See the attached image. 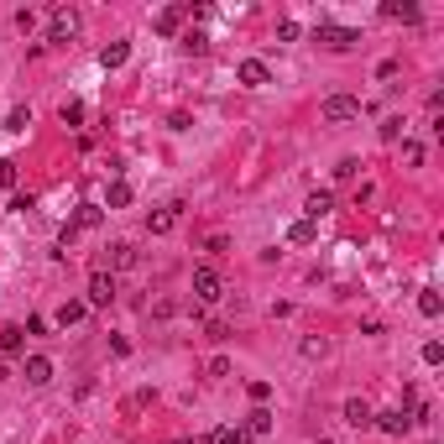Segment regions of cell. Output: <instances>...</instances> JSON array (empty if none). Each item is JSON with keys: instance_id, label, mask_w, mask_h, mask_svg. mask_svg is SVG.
<instances>
[{"instance_id": "obj_1", "label": "cell", "mask_w": 444, "mask_h": 444, "mask_svg": "<svg viewBox=\"0 0 444 444\" xmlns=\"http://www.w3.org/2000/svg\"><path fill=\"white\" fill-rule=\"evenodd\" d=\"M314 42H325L329 52H345V47H356V42H361V32H356V26H334V21H319V26H314Z\"/></svg>"}, {"instance_id": "obj_2", "label": "cell", "mask_w": 444, "mask_h": 444, "mask_svg": "<svg viewBox=\"0 0 444 444\" xmlns=\"http://www.w3.org/2000/svg\"><path fill=\"white\" fill-rule=\"evenodd\" d=\"M74 37H78V11H69V6H58V11H52V16H47V42H74Z\"/></svg>"}, {"instance_id": "obj_3", "label": "cell", "mask_w": 444, "mask_h": 444, "mask_svg": "<svg viewBox=\"0 0 444 444\" xmlns=\"http://www.w3.org/2000/svg\"><path fill=\"white\" fill-rule=\"evenodd\" d=\"M194 298L199 303H220L225 298V282H220L214 267H194Z\"/></svg>"}, {"instance_id": "obj_4", "label": "cell", "mask_w": 444, "mask_h": 444, "mask_svg": "<svg viewBox=\"0 0 444 444\" xmlns=\"http://www.w3.org/2000/svg\"><path fill=\"white\" fill-rule=\"evenodd\" d=\"M325 120H329V126L361 120V100H356V94H329V100H325Z\"/></svg>"}, {"instance_id": "obj_5", "label": "cell", "mask_w": 444, "mask_h": 444, "mask_svg": "<svg viewBox=\"0 0 444 444\" xmlns=\"http://www.w3.org/2000/svg\"><path fill=\"white\" fill-rule=\"evenodd\" d=\"M371 428H382V434L402 439V434L413 428V413H402V408H387V413H376V419H371Z\"/></svg>"}, {"instance_id": "obj_6", "label": "cell", "mask_w": 444, "mask_h": 444, "mask_svg": "<svg viewBox=\"0 0 444 444\" xmlns=\"http://www.w3.org/2000/svg\"><path fill=\"white\" fill-rule=\"evenodd\" d=\"M235 78L246 89H262V84H272V69H267L262 58H246V63H235Z\"/></svg>"}, {"instance_id": "obj_7", "label": "cell", "mask_w": 444, "mask_h": 444, "mask_svg": "<svg viewBox=\"0 0 444 444\" xmlns=\"http://www.w3.org/2000/svg\"><path fill=\"white\" fill-rule=\"evenodd\" d=\"M89 303H94V308H110V303H115V277H110V272H94V277H89Z\"/></svg>"}, {"instance_id": "obj_8", "label": "cell", "mask_w": 444, "mask_h": 444, "mask_svg": "<svg viewBox=\"0 0 444 444\" xmlns=\"http://www.w3.org/2000/svg\"><path fill=\"white\" fill-rule=\"evenodd\" d=\"M178 214H183V204L173 199V204H163L157 214H146V230H152V235H168L173 225H178Z\"/></svg>"}, {"instance_id": "obj_9", "label": "cell", "mask_w": 444, "mask_h": 444, "mask_svg": "<svg viewBox=\"0 0 444 444\" xmlns=\"http://www.w3.org/2000/svg\"><path fill=\"white\" fill-rule=\"evenodd\" d=\"M371 419H376V408H371L366 397H351V402H345V423H351V428H371Z\"/></svg>"}, {"instance_id": "obj_10", "label": "cell", "mask_w": 444, "mask_h": 444, "mask_svg": "<svg viewBox=\"0 0 444 444\" xmlns=\"http://www.w3.org/2000/svg\"><path fill=\"white\" fill-rule=\"evenodd\" d=\"M334 209V194H329V188H319V194H308V204H303V220H325V214Z\"/></svg>"}, {"instance_id": "obj_11", "label": "cell", "mask_w": 444, "mask_h": 444, "mask_svg": "<svg viewBox=\"0 0 444 444\" xmlns=\"http://www.w3.org/2000/svg\"><path fill=\"white\" fill-rule=\"evenodd\" d=\"M21 376H26L32 387H47V382H52V361H47V356H26V371H21Z\"/></svg>"}, {"instance_id": "obj_12", "label": "cell", "mask_w": 444, "mask_h": 444, "mask_svg": "<svg viewBox=\"0 0 444 444\" xmlns=\"http://www.w3.org/2000/svg\"><path fill=\"white\" fill-rule=\"evenodd\" d=\"M105 262H110V272H126V267L136 262V246H131V240H115V246L105 251Z\"/></svg>"}, {"instance_id": "obj_13", "label": "cell", "mask_w": 444, "mask_h": 444, "mask_svg": "<svg viewBox=\"0 0 444 444\" xmlns=\"http://www.w3.org/2000/svg\"><path fill=\"white\" fill-rule=\"evenodd\" d=\"M240 428H246V434H251V439H262V434H272V413H267V408H251V413H246V423H240Z\"/></svg>"}, {"instance_id": "obj_14", "label": "cell", "mask_w": 444, "mask_h": 444, "mask_svg": "<svg viewBox=\"0 0 444 444\" xmlns=\"http://www.w3.org/2000/svg\"><path fill=\"white\" fill-rule=\"evenodd\" d=\"M288 240H293V246H314V240H319V225H314V220H293V225H288Z\"/></svg>"}, {"instance_id": "obj_15", "label": "cell", "mask_w": 444, "mask_h": 444, "mask_svg": "<svg viewBox=\"0 0 444 444\" xmlns=\"http://www.w3.org/2000/svg\"><path fill=\"white\" fill-rule=\"evenodd\" d=\"M21 345H26V329H21V325H6V329H0V356H21Z\"/></svg>"}, {"instance_id": "obj_16", "label": "cell", "mask_w": 444, "mask_h": 444, "mask_svg": "<svg viewBox=\"0 0 444 444\" xmlns=\"http://www.w3.org/2000/svg\"><path fill=\"white\" fill-rule=\"evenodd\" d=\"M382 16H392V21H419L423 11L413 6V0H387V6H382Z\"/></svg>"}, {"instance_id": "obj_17", "label": "cell", "mask_w": 444, "mask_h": 444, "mask_svg": "<svg viewBox=\"0 0 444 444\" xmlns=\"http://www.w3.org/2000/svg\"><path fill=\"white\" fill-rule=\"evenodd\" d=\"M209 444H251V434H246L240 423H220V428L209 434Z\"/></svg>"}, {"instance_id": "obj_18", "label": "cell", "mask_w": 444, "mask_h": 444, "mask_svg": "<svg viewBox=\"0 0 444 444\" xmlns=\"http://www.w3.org/2000/svg\"><path fill=\"white\" fill-rule=\"evenodd\" d=\"M157 32H163V37H173V32H178V26H183V6H168V11H157Z\"/></svg>"}, {"instance_id": "obj_19", "label": "cell", "mask_w": 444, "mask_h": 444, "mask_svg": "<svg viewBox=\"0 0 444 444\" xmlns=\"http://www.w3.org/2000/svg\"><path fill=\"white\" fill-rule=\"evenodd\" d=\"M126 58H131V42H110V47H100V69H120Z\"/></svg>"}, {"instance_id": "obj_20", "label": "cell", "mask_w": 444, "mask_h": 444, "mask_svg": "<svg viewBox=\"0 0 444 444\" xmlns=\"http://www.w3.org/2000/svg\"><path fill=\"white\" fill-rule=\"evenodd\" d=\"M100 220H105V214H100V204H78V214H74L69 225H74V230H94Z\"/></svg>"}, {"instance_id": "obj_21", "label": "cell", "mask_w": 444, "mask_h": 444, "mask_svg": "<svg viewBox=\"0 0 444 444\" xmlns=\"http://www.w3.org/2000/svg\"><path fill=\"white\" fill-rule=\"evenodd\" d=\"M419 314H423V319H439V314H444V298H439L434 288H423V293H419Z\"/></svg>"}, {"instance_id": "obj_22", "label": "cell", "mask_w": 444, "mask_h": 444, "mask_svg": "<svg viewBox=\"0 0 444 444\" xmlns=\"http://www.w3.org/2000/svg\"><path fill=\"white\" fill-rule=\"evenodd\" d=\"M32 126V105H16V110L6 115V131H26Z\"/></svg>"}, {"instance_id": "obj_23", "label": "cell", "mask_w": 444, "mask_h": 444, "mask_svg": "<svg viewBox=\"0 0 444 444\" xmlns=\"http://www.w3.org/2000/svg\"><path fill=\"white\" fill-rule=\"evenodd\" d=\"M84 308H89V303H63V308H58V325H63V329L78 325V319H84Z\"/></svg>"}, {"instance_id": "obj_24", "label": "cell", "mask_w": 444, "mask_h": 444, "mask_svg": "<svg viewBox=\"0 0 444 444\" xmlns=\"http://www.w3.org/2000/svg\"><path fill=\"white\" fill-rule=\"evenodd\" d=\"M303 356H308V361H325V356H329V340H319V334H308V340H303Z\"/></svg>"}, {"instance_id": "obj_25", "label": "cell", "mask_w": 444, "mask_h": 444, "mask_svg": "<svg viewBox=\"0 0 444 444\" xmlns=\"http://www.w3.org/2000/svg\"><path fill=\"white\" fill-rule=\"evenodd\" d=\"M298 37H303V26L293 21V16H288V21H277V42H298Z\"/></svg>"}, {"instance_id": "obj_26", "label": "cell", "mask_w": 444, "mask_h": 444, "mask_svg": "<svg viewBox=\"0 0 444 444\" xmlns=\"http://www.w3.org/2000/svg\"><path fill=\"white\" fill-rule=\"evenodd\" d=\"M63 126H78V120H84V105H78V100H63Z\"/></svg>"}, {"instance_id": "obj_27", "label": "cell", "mask_w": 444, "mask_h": 444, "mask_svg": "<svg viewBox=\"0 0 444 444\" xmlns=\"http://www.w3.org/2000/svg\"><path fill=\"white\" fill-rule=\"evenodd\" d=\"M356 173H361V163H356V157H340V163H334V178H340V183H351Z\"/></svg>"}, {"instance_id": "obj_28", "label": "cell", "mask_w": 444, "mask_h": 444, "mask_svg": "<svg viewBox=\"0 0 444 444\" xmlns=\"http://www.w3.org/2000/svg\"><path fill=\"white\" fill-rule=\"evenodd\" d=\"M131 204V183H110V209H126Z\"/></svg>"}, {"instance_id": "obj_29", "label": "cell", "mask_w": 444, "mask_h": 444, "mask_svg": "<svg viewBox=\"0 0 444 444\" xmlns=\"http://www.w3.org/2000/svg\"><path fill=\"white\" fill-rule=\"evenodd\" d=\"M402 136V115H387L382 120V141H397Z\"/></svg>"}, {"instance_id": "obj_30", "label": "cell", "mask_w": 444, "mask_h": 444, "mask_svg": "<svg viewBox=\"0 0 444 444\" xmlns=\"http://www.w3.org/2000/svg\"><path fill=\"white\" fill-rule=\"evenodd\" d=\"M204 334H209L214 345H220V340H230V325H225V319H209V329H204Z\"/></svg>"}, {"instance_id": "obj_31", "label": "cell", "mask_w": 444, "mask_h": 444, "mask_svg": "<svg viewBox=\"0 0 444 444\" xmlns=\"http://www.w3.org/2000/svg\"><path fill=\"white\" fill-rule=\"evenodd\" d=\"M183 47H188V52H204L209 37H204V32H183Z\"/></svg>"}, {"instance_id": "obj_32", "label": "cell", "mask_w": 444, "mask_h": 444, "mask_svg": "<svg viewBox=\"0 0 444 444\" xmlns=\"http://www.w3.org/2000/svg\"><path fill=\"white\" fill-rule=\"evenodd\" d=\"M246 392H251V402H257V408H262V402H267V397H272V382H251V387H246Z\"/></svg>"}, {"instance_id": "obj_33", "label": "cell", "mask_w": 444, "mask_h": 444, "mask_svg": "<svg viewBox=\"0 0 444 444\" xmlns=\"http://www.w3.org/2000/svg\"><path fill=\"white\" fill-rule=\"evenodd\" d=\"M146 402H152V387H141V392H131V397H126V413H136V408H146Z\"/></svg>"}, {"instance_id": "obj_34", "label": "cell", "mask_w": 444, "mask_h": 444, "mask_svg": "<svg viewBox=\"0 0 444 444\" xmlns=\"http://www.w3.org/2000/svg\"><path fill=\"white\" fill-rule=\"evenodd\" d=\"M439 361H444V345L428 340V345H423V366H439Z\"/></svg>"}, {"instance_id": "obj_35", "label": "cell", "mask_w": 444, "mask_h": 444, "mask_svg": "<svg viewBox=\"0 0 444 444\" xmlns=\"http://www.w3.org/2000/svg\"><path fill=\"white\" fill-rule=\"evenodd\" d=\"M11 209L26 214V209H37V199H32V194H16V199H11Z\"/></svg>"}, {"instance_id": "obj_36", "label": "cell", "mask_w": 444, "mask_h": 444, "mask_svg": "<svg viewBox=\"0 0 444 444\" xmlns=\"http://www.w3.org/2000/svg\"><path fill=\"white\" fill-rule=\"evenodd\" d=\"M16 183V163H0V188H11Z\"/></svg>"}, {"instance_id": "obj_37", "label": "cell", "mask_w": 444, "mask_h": 444, "mask_svg": "<svg viewBox=\"0 0 444 444\" xmlns=\"http://www.w3.org/2000/svg\"><path fill=\"white\" fill-rule=\"evenodd\" d=\"M6 376H11V371H6V361H0V382H6Z\"/></svg>"}, {"instance_id": "obj_38", "label": "cell", "mask_w": 444, "mask_h": 444, "mask_svg": "<svg viewBox=\"0 0 444 444\" xmlns=\"http://www.w3.org/2000/svg\"><path fill=\"white\" fill-rule=\"evenodd\" d=\"M173 444H194V439H173Z\"/></svg>"}, {"instance_id": "obj_39", "label": "cell", "mask_w": 444, "mask_h": 444, "mask_svg": "<svg viewBox=\"0 0 444 444\" xmlns=\"http://www.w3.org/2000/svg\"><path fill=\"white\" fill-rule=\"evenodd\" d=\"M319 444H329V439H319Z\"/></svg>"}]
</instances>
